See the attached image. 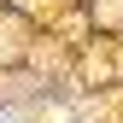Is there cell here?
<instances>
[{"label": "cell", "mask_w": 123, "mask_h": 123, "mask_svg": "<svg viewBox=\"0 0 123 123\" xmlns=\"http://www.w3.org/2000/svg\"><path fill=\"white\" fill-rule=\"evenodd\" d=\"M0 123H18V117H0Z\"/></svg>", "instance_id": "obj_1"}]
</instances>
